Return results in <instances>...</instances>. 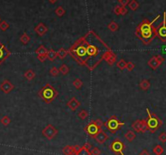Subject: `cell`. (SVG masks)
<instances>
[{"label":"cell","instance_id":"obj_40","mask_svg":"<svg viewBox=\"0 0 166 155\" xmlns=\"http://www.w3.org/2000/svg\"><path fill=\"white\" fill-rule=\"evenodd\" d=\"M158 139L160 141H161L162 143H165L166 142V132H161V134L158 136Z\"/></svg>","mask_w":166,"mask_h":155},{"label":"cell","instance_id":"obj_11","mask_svg":"<svg viewBox=\"0 0 166 155\" xmlns=\"http://www.w3.org/2000/svg\"><path fill=\"white\" fill-rule=\"evenodd\" d=\"M11 55L10 50H8L5 45L2 44L0 42V65L5 62L7 59H8V57Z\"/></svg>","mask_w":166,"mask_h":155},{"label":"cell","instance_id":"obj_45","mask_svg":"<svg viewBox=\"0 0 166 155\" xmlns=\"http://www.w3.org/2000/svg\"><path fill=\"white\" fill-rule=\"evenodd\" d=\"M139 155H150V154H149V152L147 150H143L142 152Z\"/></svg>","mask_w":166,"mask_h":155},{"label":"cell","instance_id":"obj_24","mask_svg":"<svg viewBox=\"0 0 166 155\" xmlns=\"http://www.w3.org/2000/svg\"><path fill=\"white\" fill-rule=\"evenodd\" d=\"M150 86H151V84L147 80H143L139 83V87H140L141 90H143V91H147L150 88Z\"/></svg>","mask_w":166,"mask_h":155},{"label":"cell","instance_id":"obj_22","mask_svg":"<svg viewBox=\"0 0 166 155\" xmlns=\"http://www.w3.org/2000/svg\"><path fill=\"white\" fill-rule=\"evenodd\" d=\"M124 136H125V138H126V140H128L129 142H132L133 140L135 139L136 135H135V133L133 131L130 130L126 132Z\"/></svg>","mask_w":166,"mask_h":155},{"label":"cell","instance_id":"obj_38","mask_svg":"<svg viewBox=\"0 0 166 155\" xmlns=\"http://www.w3.org/2000/svg\"><path fill=\"white\" fill-rule=\"evenodd\" d=\"M90 152L92 155H100L101 154L100 149L97 148V147H93V148L90 150Z\"/></svg>","mask_w":166,"mask_h":155},{"label":"cell","instance_id":"obj_21","mask_svg":"<svg viewBox=\"0 0 166 155\" xmlns=\"http://www.w3.org/2000/svg\"><path fill=\"white\" fill-rule=\"evenodd\" d=\"M75 155H92L91 154L90 150L88 149L87 147H85L84 145L80 147V149L77 150V152L76 153Z\"/></svg>","mask_w":166,"mask_h":155},{"label":"cell","instance_id":"obj_16","mask_svg":"<svg viewBox=\"0 0 166 155\" xmlns=\"http://www.w3.org/2000/svg\"><path fill=\"white\" fill-rule=\"evenodd\" d=\"M93 138L98 144H104L106 140H108V136L104 131L101 130Z\"/></svg>","mask_w":166,"mask_h":155},{"label":"cell","instance_id":"obj_4","mask_svg":"<svg viewBox=\"0 0 166 155\" xmlns=\"http://www.w3.org/2000/svg\"><path fill=\"white\" fill-rule=\"evenodd\" d=\"M146 110L147 115H148L147 118L145 119L147 125V128H148V131L151 133H154L161 127V125H162V120L156 114L151 113L148 108H147Z\"/></svg>","mask_w":166,"mask_h":155},{"label":"cell","instance_id":"obj_2","mask_svg":"<svg viewBox=\"0 0 166 155\" xmlns=\"http://www.w3.org/2000/svg\"><path fill=\"white\" fill-rule=\"evenodd\" d=\"M161 17V15H158L152 21H149L148 20H143L141 22L138 27L136 28L135 35L136 37L140 39L144 45L150 44L153 39L156 37V27H154V23L156 20H158Z\"/></svg>","mask_w":166,"mask_h":155},{"label":"cell","instance_id":"obj_25","mask_svg":"<svg viewBox=\"0 0 166 155\" xmlns=\"http://www.w3.org/2000/svg\"><path fill=\"white\" fill-rule=\"evenodd\" d=\"M68 55V50H66L64 48H60L59 50L57 51V55L60 59H65L66 56Z\"/></svg>","mask_w":166,"mask_h":155},{"label":"cell","instance_id":"obj_49","mask_svg":"<svg viewBox=\"0 0 166 155\" xmlns=\"http://www.w3.org/2000/svg\"><path fill=\"white\" fill-rule=\"evenodd\" d=\"M0 22H1V18H0Z\"/></svg>","mask_w":166,"mask_h":155},{"label":"cell","instance_id":"obj_46","mask_svg":"<svg viewBox=\"0 0 166 155\" xmlns=\"http://www.w3.org/2000/svg\"><path fill=\"white\" fill-rule=\"evenodd\" d=\"M84 146H85V147H87L88 149H89V150H90L91 148H92V145H91L89 143H86L85 145H84Z\"/></svg>","mask_w":166,"mask_h":155},{"label":"cell","instance_id":"obj_39","mask_svg":"<svg viewBox=\"0 0 166 155\" xmlns=\"http://www.w3.org/2000/svg\"><path fill=\"white\" fill-rule=\"evenodd\" d=\"M135 67V64L133 62H128V63H126V68L129 71H131Z\"/></svg>","mask_w":166,"mask_h":155},{"label":"cell","instance_id":"obj_29","mask_svg":"<svg viewBox=\"0 0 166 155\" xmlns=\"http://www.w3.org/2000/svg\"><path fill=\"white\" fill-rule=\"evenodd\" d=\"M118 28H119V26L116 23L115 21H111L110 23L108 25V29L112 31V32H115L118 29Z\"/></svg>","mask_w":166,"mask_h":155},{"label":"cell","instance_id":"obj_50","mask_svg":"<svg viewBox=\"0 0 166 155\" xmlns=\"http://www.w3.org/2000/svg\"><path fill=\"white\" fill-rule=\"evenodd\" d=\"M118 1H120V0H118Z\"/></svg>","mask_w":166,"mask_h":155},{"label":"cell","instance_id":"obj_28","mask_svg":"<svg viewBox=\"0 0 166 155\" xmlns=\"http://www.w3.org/2000/svg\"><path fill=\"white\" fill-rule=\"evenodd\" d=\"M128 6H129V7H130L132 11H135L137 10L138 7H139V4L138 3V2L135 1V0H131V1L129 2Z\"/></svg>","mask_w":166,"mask_h":155},{"label":"cell","instance_id":"obj_47","mask_svg":"<svg viewBox=\"0 0 166 155\" xmlns=\"http://www.w3.org/2000/svg\"><path fill=\"white\" fill-rule=\"evenodd\" d=\"M162 53L163 54H166V45L162 47Z\"/></svg>","mask_w":166,"mask_h":155},{"label":"cell","instance_id":"obj_42","mask_svg":"<svg viewBox=\"0 0 166 155\" xmlns=\"http://www.w3.org/2000/svg\"><path fill=\"white\" fill-rule=\"evenodd\" d=\"M121 7L122 6H116L115 7H114V13H115V15H119L121 14Z\"/></svg>","mask_w":166,"mask_h":155},{"label":"cell","instance_id":"obj_1","mask_svg":"<svg viewBox=\"0 0 166 155\" xmlns=\"http://www.w3.org/2000/svg\"><path fill=\"white\" fill-rule=\"evenodd\" d=\"M110 50L101 37L90 30L71 45L68 54L77 63L92 71L104 60V55Z\"/></svg>","mask_w":166,"mask_h":155},{"label":"cell","instance_id":"obj_9","mask_svg":"<svg viewBox=\"0 0 166 155\" xmlns=\"http://www.w3.org/2000/svg\"><path fill=\"white\" fill-rule=\"evenodd\" d=\"M58 131L56 128L55 127L52 125V124H48L45 127V128L42 130V135L45 136L46 139L48 140H52L58 134Z\"/></svg>","mask_w":166,"mask_h":155},{"label":"cell","instance_id":"obj_44","mask_svg":"<svg viewBox=\"0 0 166 155\" xmlns=\"http://www.w3.org/2000/svg\"><path fill=\"white\" fill-rule=\"evenodd\" d=\"M127 13V9H126L125 7H123V6H122L121 7V14L120 15H125Z\"/></svg>","mask_w":166,"mask_h":155},{"label":"cell","instance_id":"obj_5","mask_svg":"<svg viewBox=\"0 0 166 155\" xmlns=\"http://www.w3.org/2000/svg\"><path fill=\"white\" fill-rule=\"evenodd\" d=\"M103 125L102 122L100 120H92L90 123L86 126L84 131L91 137H94L101 130V127Z\"/></svg>","mask_w":166,"mask_h":155},{"label":"cell","instance_id":"obj_15","mask_svg":"<svg viewBox=\"0 0 166 155\" xmlns=\"http://www.w3.org/2000/svg\"><path fill=\"white\" fill-rule=\"evenodd\" d=\"M80 146L76 145V146H71V145H66L62 149V153L65 155H75L77 150L80 149Z\"/></svg>","mask_w":166,"mask_h":155},{"label":"cell","instance_id":"obj_31","mask_svg":"<svg viewBox=\"0 0 166 155\" xmlns=\"http://www.w3.org/2000/svg\"><path fill=\"white\" fill-rule=\"evenodd\" d=\"M66 13V11L65 9L62 7V6H59V7H58L57 8H56L55 10V14L58 16H59V17H62V15H65Z\"/></svg>","mask_w":166,"mask_h":155},{"label":"cell","instance_id":"obj_30","mask_svg":"<svg viewBox=\"0 0 166 155\" xmlns=\"http://www.w3.org/2000/svg\"><path fill=\"white\" fill-rule=\"evenodd\" d=\"M58 70H59V72H61L62 75H66V74L69 72L70 69H69V67H67L66 64L63 63V64H62V65L60 66V67L58 68Z\"/></svg>","mask_w":166,"mask_h":155},{"label":"cell","instance_id":"obj_37","mask_svg":"<svg viewBox=\"0 0 166 155\" xmlns=\"http://www.w3.org/2000/svg\"><path fill=\"white\" fill-rule=\"evenodd\" d=\"M50 75H52L53 76H57L60 72H59L58 68H57L56 67H53L50 70Z\"/></svg>","mask_w":166,"mask_h":155},{"label":"cell","instance_id":"obj_26","mask_svg":"<svg viewBox=\"0 0 166 155\" xmlns=\"http://www.w3.org/2000/svg\"><path fill=\"white\" fill-rule=\"evenodd\" d=\"M20 40L24 45H27V44L29 42V41H30V37L26 33H24L22 34V36L20 37Z\"/></svg>","mask_w":166,"mask_h":155},{"label":"cell","instance_id":"obj_13","mask_svg":"<svg viewBox=\"0 0 166 155\" xmlns=\"http://www.w3.org/2000/svg\"><path fill=\"white\" fill-rule=\"evenodd\" d=\"M104 60H106L107 63H109V65H114L115 63L116 60H117V55L113 50H110L106 53V55H104Z\"/></svg>","mask_w":166,"mask_h":155},{"label":"cell","instance_id":"obj_12","mask_svg":"<svg viewBox=\"0 0 166 155\" xmlns=\"http://www.w3.org/2000/svg\"><path fill=\"white\" fill-rule=\"evenodd\" d=\"M15 86L12 83H11L8 80H4L0 85V90H2L4 94H9L14 90Z\"/></svg>","mask_w":166,"mask_h":155},{"label":"cell","instance_id":"obj_34","mask_svg":"<svg viewBox=\"0 0 166 155\" xmlns=\"http://www.w3.org/2000/svg\"><path fill=\"white\" fill-rule=\"evenodd\" d=\"M83 85H84V83L80 79H76L73 81V85H74V87L76 88V90H80Z\"/></svg>","mask_w":166,"mask_h":155},{"label":"cell","instance_id":"obj_19","mask_svg":"<svg viewBox=\"0 0 166 155\" xmlns=\"http://www.w3.org/2000/svg\"><path fill=\"white\" fill-rule=\"evenodd\" d=\"M142 124H143V120H137L131 124V128L135 132H141Z\"/></svg>","mask_w":166,"mask_h":155},{"label":"cell","instance_id":"obj_32","mask_svg":"<svg viewBox=\"0 0 166 155\" xmlns=\"http://www.w3.org/2000/svg\"><path fill=\"white\" fill-rule=\"evenodd\" d=\"M126 61L124 59H120L118 63H117V67L120 69V70H124V69H126Z\"/></svg>","mask_w":166,"mask_h":155},{"label":"cell","instance_id":"obj_8","mask_svg":"<svg viewBox=\"0 0 166 155\" xmlns=\"http://www.w3.org/2000/svg\"><path fill=\"white\" fill-rule=\"evenodd\" d=\"M110 150L113 153H114L116 154L125 155V154H124L125 145L119 139H116L111 143Z\"/></svg>","mask_w":166,"mask_h":155},{"label":"cell","instance_id":"obj_14","mask_svg":"<svg viewBox=\"0 0 166 155\" xmlns=\"http://www.w3.org/2000/svg\"><path fill=\"white\" fill-rule=\"evenodd\" d=\"M48 52V50L45 48L44 45H40L37 50H36V54L37 55L38 59L41 62H44L46 59V54Z\"/></svg>","mask_w":166,"mask_h":155},{"label":"cell","instance_id":"obj_7","mask_svg":"<svg viewBox=\"0 0 166 155\" xmlns=\"http://www.w3.org/2000/svg\"><path fill=\"white\" fill-rule=\"evenodd\" d=\"M156 37L162 42H166V12H164V19L156 29Z\"/></svg>","mask_w":166,"mask_h":155},{"label":"cell","instance_id":"obj_6","mask_svg":"<svg viewBox=\"0 0 166 155\" xmlns=\"http://www.w3.org/2000/svg\"><path fill=\"white\" fill-rule=\"evenodd\" d=\"M125 125V124L123 122H121L119 120H118V118L115 115L111 116L110 119L105 123V126L109 129L111 133H115L118 130H119V128Z\"/></svg>","mask_w":166,"mask_h":155},{"label":"cell","instance_id":"obj_48","mask_svg":"<svg viewBox=\"0 0 166 155\" xmlns=\"http://www.w3.org/2000/svg\"><path fill=\"white\" fill-rule=\"evenodd\" d=\"M50 3L51 4H54L55 3H57L58 2V0H48Z\"/></svg>","mask_w":166,"mask_h":155},{"label":"cell","instance_id":"obj_27","mask_svg":"<svg viewBox=\"0 0 166 155\" xmlns=\"http://www.w3.org/2000/svg\"><path fill=\"white\" fill-rule=\"evenodd\" d=\"M152 151H153V154H155L156 155H161L164 153V149L161 145H157L153 148Z\"/></svg>","mask_w":166,"mask_h":155},{"label":"cell","instance_id":"obj_36","mask_svg":"<svg viewBox=\"0 0 166 155\" xmlns=\"http://www.w3.org/2000/svg\"><path fill=\"white\" fill-rule=\"evenodd\" d=\"M88 116V111L85 110H80V112H79V114H78V117L80 119V120H85L86 118Z\"/></svg>","mask_w":166,"mask_h":155},{"label":"cell","instance_id":"obj_18","mask_svg":"<svg viewBox=\"0 0 166 155\" xmlns=\"http://www.w3.org/2000/svg\"><path fill=\"white\" fill-rule=\"evenodd\" d=\"M80 102L76 99V98L73 97L68 102H67V106L70 109V110L75 111L77 108H79L80 106Z\"/></svg>","mask_w":166,"mask_h":155},{"label":"cell","instance_id":"obj_10","mask_svg":"<svg viewBox=\"0 0 166 155\" xmlns=\"http://www.w3.org/2000/svg\"><path fill=\"white\" fill-rule=\"evenodd\" d=\"M164 61H165L164 57H162L161 55H156V56L151 57V59L148 60L147 65L149 66L152 70H156L162 64Z\"/></svg>","mask_w":166,"mask_h":155},{"label":"cell","instance_id":"obj_20","mask_svg":"<svg viewBox=\"0 0 166 155\" xmlns=\"http://www.w3.org/2000/svg\"><path fill=\"white\" fill-rule=\"evenodd\" d=\"M58 55H57V52L55 50H54L53 49H50V50H48L47 54H46V59L48 60H50V62H53L57 59Z\"/></svg>","mask_w":166,"mask_h":155},{"label":"cell","instance_id":"obj_17","mask_svg":"<svg viewBox=\"0 0 166 155\" xmlns=\"http://www.w3.org/2000/svg\"><path fill=\"white\" fill-rule=\"evenodd\" d=\"M34 31H35V33L37 34H38L41 37H42V36L45 35V33L48 32V28L43 23H39L35 27Z\"/></svg>","mask_w":166,"mask_h":155},{"label":"cell","instance_id":"obj_3","mask_svg":"<svg viewBox=\"0 0 166 155\" xmlns=\"http://www.w3.org/2000/svg\"><path fill=\"white\" fill-rule=\"evenodd\" d=\"M38 94L41 98L45 101L46 103H50L53 101L56 98L58 95V91L49 83L46 85L39 91Z\"/></svg>","mask_w":166,"mask_h":155},{"label":"cell","instance_id":"obj_43","mask_svg":"<svg viewBox=\"0 0 166 155\" xmlns=\"http://www.w3.org/2000/svg\"><path fill=\"white\" fill-rule=\"evenodd\" d=\"M118 2H119V3H120L122 6L125 7V6L128 5V3H129L130 0H120V1H118Z\"/></svg>","mask_w":166,"mask_h":155},{"label":"cell","instance_id":"obj_23","mask_svg":"<svg viewBox=\"0 0 166 155\" xmlns=\"http://www.w3.org/2000/svg\"><path fill=\"white\" fill-rule=\"evenodd\" d=\"M24 76H25V77L26 79H27L28 80H33L34 78H35L36 74L33 71L29 69V70H27L25 72Z\"/></svg>","mask_w":166,"mask_h":155},{"label":"cell","instance_id":"obj_41","mask_svg":"<svg viewBox=\"0 0 166 155\" xmlns=\"http://www.w3.org/2000/svg\"><path fill=\"white\" fill-rule=\"evenodd\" d=\"M147 131H148L147 125L146 120H143V124H142V129H141V133H144Z\"/></svg>","mask_w":166,"mask_h":155},{"label":"cell","instance_id":"obj_35","mask_svg":"<svg viewBox=\"0 0 166 155\" xmlns=\"http://www.w3.org/2000/svg\"><path fill=\"white\" fill-rule=\"evenodd\" d=\"M9 27H10V25L5 20H3V21L0 22V29L2 30V31L7 30L9 29Z\"/></svg>","mask_w":166,"mask_h":155},{"label":"cell","instance_id":"obj_33","mask_svg":"<svg viewBox=\"0 0 166 155\" xmlns=\"http://www.w3.org/2000/svg\"><path fill=\"white\" fill-rule=\"evenodd\" d=\"M0 122H1V124H2L3 125L8 126L11 123V119L7 116V115H5V116H3V117L1 119Z\"/></svg>","mask_w":166,"mask_h":155}]
</instances>
